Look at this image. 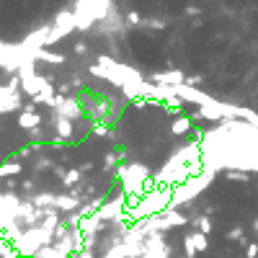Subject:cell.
I'll return each mask as SVG.
<instances>
[{"instance_id":"52a82bcc","label":"cell","mask_w":258,"mask_h":258,"mask_svg":"<svg viewBox=\"0 0 258 258\" xmlns=\"http://www.w3.org/2000/svg\"><path fill=\"white\" fill-rule=\"evenodd\" d=\"M18 127H21L23 132H34V129L42 127V114L36 111V104H34V101L23 104V108L18 111Z\"/></svg>"},{"instance_id":"7402d4cb","label":"cell","mask_w":258,"mask_h":258,"mask_svg":"<svg viewBox=\"0 0 258 258\" xmlns=\"http://www.w3.org/2000/svg\"><path fill=\"white\" fill-rule=\"evenodd\" d=\"M201 83V75H186V83H183V86H191V88H196Z\"/></svg>"},{"instance_id":"9a60e30c","label":"cell","mask_w":258,"mask_h":258,"mask_svg":"<svg viewBox=\"0 0 258 258\" xmlns=\"http://www.w3.org/2000/svg\"><path fill=\"white\" fill-rule=\"evenodd\" d=\"M194 225H196V230H199L201 235H207V237H209V233H212V219H209L207 215L196 217V219H194Z\"/></svg>"},{"instance_id":"8992f818","label":"cell","mask_w":258,"mask_h":258,"mask_svg":"<svg viewBox=\"0 0 258 258\" xmlns=\"http://www.w3.org/2000/svg\"><path fill=\"white\" fill-rule=\"evenodd\" d=\"M183 248H186V258H196V253L209 251V237L201 235L199 230H189L183 237Z\"/></svg>"},{"instance_id":"7c38bea8","label":"cell","mask_w":258,"mask_h":258,"mask_svg":"<svg viewBox=\"0 0 258 258\" xmlns=\"http://www.w3.org/2000/svg\"><path fill=\"white\" fill-rule=\"evenodd\" d=\"M23 171V165L21 160H8L0 165V178H11V176H18V173Z\"/></svg>"},{"instance_id":"484cf974","label":"cell","mask_w":258,"mask_h":258,"mask_svg":"<svg viewBox=\"0 0 258 258\" xmlns=\"http://www.w3.org/2000/svg\"><path fill=\"white\" fill-rule=\"evenodd\" d=\"M253 230H256V235H258V217H256V222H253Z\"/></svg>"},{"instance_id":"5b68a950","label":"cell","mask_w":258,"mask_h":258,"mask_svg":"<svg viewBox=\"0 0 258 258\" xmlns=\"http://www.w3.org/2000/svg\"><path fill=\"white\" fill-rule=\"evenodd\" d=\"M52 111H57L60 116L70 119V122H78V119H83V106L80 101L75 96H64V93H57V98H54V108Z\"/></svg>"},{"instance_id":"d4e9b609","label":"cell","mask_w":258,"mask_h":258,"mask_svg":"<svg viewBox=\"0 0 258 258\" xmlns=\"http://www.w3.org/2000/svg\"><path fill=\"white\" fill-rule=\"evenodd\" d=\"M186 13H189V16H199V8L191 5V8H186Z\"/></svg>"},{"instance_id":"5bb4252c","label":"cell","mask_w":258,"mask_h":258,"mask_svg":"<svg viewBox=\"0 0 258 258\" xmlns=\"http://www.w3.org/2000/svg\"><path fill=\"white\" fill-rule=\"evenodd\" d=\"M83 178V173L80 168H72V171H64V178H62V186H67V189H75L78 183Z\"/></svg>"},{"instance_id":"6da1fadb","label":"cell","mask_w":258,"mask_h":258,"mask_svg":"<svg viewBox=\"0 0 258 258\" xmlns=\"http://www.w3.org/2000/svg\"><path fill=\"white\" fill-rule=\"evenodd\" d=\"M116 176L122 181V191L127 194V199H140V196H145V191H150L155 186L150 168L142 163H127V165L122 163Z\"/></svg>"},{"instance_id":"ffe728a7","label":"cell","mask_w":258,"mask_h":258,"mask_svg":"<svg viewBox=\"0 0 258 258\" xmlns=\"http://www.w3.org/2000/svg\"><path fill=\"white\" fill-rule=\"evenodd\" d=\"M142 21H145V18L137 13V11H129V13H127V23H129V26H142Z\"/></svg>"},{"instance_id":"e0dca14e","label":"cell","mask_w":258,"mask_h":258,"mask_svg":"<svg viewBox=\"0 0 258 258\" xmlns=\"http://www.w3.org/2000/svg\"><path fill=\"white\" fill-rule=\"evenodd\" d=\"M124 158H127L124 152H108L106 158H104V168H106V171H114V168H116V163H119V160H124Z\"/></svg>"},{"instance_id":"277c9868","label":"cell","mask_w":258,"mask_h":258,"mask_svg":"<svg viewBox=\"0 0 258 258\" xmlns=\"http://www.w3.org/2000/svg\"><path fill=\"white\" fill-rule=\"evenodd\" d=\"M75 26H78V21H75V11H64V13H60L57 18H54V23L49 26V39H47V47H52V44H57L62 36H67L70 31H75ZM44 47V49H47Z\"/></svg>"},{"instance_id":"603a6c76","label":"cell","mask_w":258,"mask_h":258,"mask_svg":"<svg viewBox=\"0 0 258 258\" xmlns=\"http://www.w3.org/2000/svg\"><path fill=\"white\" fill-rule=\"evenodd\" d=\"M230 240H240V237H243V227H235V230H230Z\"/></svg>"},{"instance_id":"9c48e42d","label":"cell","mask_w":258,"mask_h":258,"mask_svg":"<svg viewBox=\"0 0 258 258\" xmlns=\"http://www.w3.org/2000/svg\"><path fill=\"white\" fill-rule=\"evenodd\" d=\"M147 80L155 83V86L176 88V86H183V83H186V75H183L181 70H163V72H152V75L147 78Z\"/></svg>"},{"instance_id":"8fae6325","label":"cell","mask_w":258,"mask_h":258,"mask_svg":"<svg viewBox=\"0 0 258 258\" xmlns=\"http://www.w3.org/2000/svg\"><path fill=\"white\" fill-rule=\"evenodd\" d=\"M29 57H31L34 62H49V64H64V62H67V57H64V54L49 52V49H44V47L29 52Z\"/></svg>"},{"instance_id":"30bf717a","label":"cell","mask_w":258,"mask_h":258,"mask_svg":"<svg viewBox=\"0 0 258 258\" xmlns=\"http://www.w3.org/2000/svg\"><path fill=\"white\" fill-rule=\"evenodd\" d=\"M52 122H54V142H67L72 140V134H75V124L70 122V119L60 116L57 111H52Z\"/></svg>"},{"instance_id":"4fadbf2b","label":"cell","mask_w":258,"mask_h":258,"mask_svg":"<svg viewBox=\"0 0 258 258\" xmlns=\"http://www.w3.org/2000/svg\"><path fill=\"white\" fill-rule=\"evenodd\" d=\"M186 132H191V116H178L176 122L171 124V134H186Z\"/></svg>"},{"instance_id":"ac0fdd59","label":"cell","mask_w":258,"mask_h":258,"mask_svg":"<svg viewBox=\"0 0 258 258\" xmlns=\"http://www.w3.org/2000/svg\"><path fill=\"white\" fill-rule=\"evenodd\" d=\"M90 134L93 137H111V127H108L106 122H96L93 127H90Z\"/></svg>"},{"instance_id":"2e32d148","label":"cell","mask_w":258,"mask_h":258,"mask_svg":"<svg viewBox=\"0 0 258 258\" xmlns=\"http://www.w3.org/2000/svg\"><path fill=\"white\" fill-rule=\"evenodd\" d=\"M225 178H227V181H237V183H248V181H251V176H248V173L235 171V168H227V171H225Z\"/></svg>"},{"instance_id":"44dd1931","label":"cell","mask_w":258,"mask_h":258,"mask_svg":"<svg viewBox=\"0 0 258 258\" xmlns=\"http://www.w3.org/2000/svg\"><path fill=\"white\" fill-rule=\"evenodd\" d=\"M245 256L248 258H258V243H245Z\"/></svg>"},{"instance_id":"ba28073f","label":"cell","mask_w":258,"mask_h":258,"mask_svg":"<svg viewBox=\"0 0 258 258\" xmlns=\"http://www.w3.org/2000/svg\"><path fill=\"white\" fill-rule=\"evenodd\" d=\"M173 93H176V96H178V98L183 101V104H194V106H199V108L215 101L212 96L201 93L199 88H191V86H176V88H173Z\"/></svg>"},{"instance_id":"d6986e66","label":"cell","mask_w":258,"mask_h":258,"mask_svg":"<svg viewBox=\"0 0 258 258\" xmlns=\"http://www.w3.org/2000/svg\"><path fill=\"white\" fill-rule=\"evenodd\" d=\"M142 26H145V29H165L168 21H160V18H145Z\"/></svg>"},{"instance_id":"cb8c5ba5","label":"cell","mask_w":258,"mask_h":258,"mask_svg":"<svg viewBox=\"0 0 258 258\" xmlns=\"http://www.w3.org/2000/svg\"><path fill=\"white\" fill-rule=\"evenodd\" d=\"M75 54H80V57H86V54H88V44L78 42V44H75Z\"/></svg>"},{"instance_id":"7a4b0ae2","label":"cell","mask_w":258,"mask_h":258,"mask_svg":"<svg viewBox=\"0 0 258 258\" xmlns=\"http://www.w3.org/2000/svg\"><path fill=\"white\" fill-rule=\"evenodd\" d=\"M171 199H173V186H152L150 191H145V196L137 199V207L129 209L127 215L132 222L163 215V212L171 207Z\"/></svg>"},{"instance_id":"3957f363","label":"cell","mask_w":258,"mask_h":258,"mask_svg":"<svg viewBox=\"0 0 258 258\" xmlns=\"http://www.w3.org/2000/svg\"><path fill=\"white\" fill-rule=\"evenodd\" d=\"M215 173H217V171L204 168V171L199 173V176H194V178H189V181L178 183V186H173L171 207H173V209H178L181 204H186V201H194L201 191H207V189H209V183L215 181Z\"/></svg>"}]
</instances>
